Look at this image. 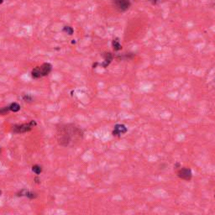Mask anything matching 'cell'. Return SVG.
I'll return each instance as SVG.
<instances>
[{"instance_id": "obj_1", "label": "cell", "mask_w": 215, "mask_h": 215, "mask_svg": "<svg viewBox=\"0 0 215 215\" xmlns=\"http://www.w3.org/2000/svg\"><path fill=\"white\" fill-rule=\"evenodd\" d=\"M58 135L60 136V139L58 140L60 144L67 146L76 136H81L82 132L76 128H70L69 126H66L61 129V132L58 134Z\"/></svg>"}, {"instance_id": "obj_2", "label": "cell", "mask_w": 215, "mask_h": 215, "mask_svg": "<svg viewBox=\"0 0 215 215\" xmlns=\"http://www.w3.org/2000/svg\"><path fill=\"white\" fill-rule=\"evenodd\" d=\"M52 66L50 63H44L40 67H35L32 72H31V76L33 78L38 79L40 77H45L51 72Z\"/></svg>"}, {"instance_id": "obj_3", "label": "cell", "mask_w": 215, "mask_h": 215, "mask_svg": "<svg viewBox=\"0 0 215 215\" xmlns=\"http://www.w3.org/2000/svg\"><path fill=\"white\" fill-rule=\"evenodd\" d=\"M113 3L119 12H125L131 6L130 0H113Z\"/></svg>"}, {"instance_id": "obj_4", "label": "cell", "mask_w": 215, "mask_h": 215, "mask_svg": "<svg viewBox=\"0 0 215 215\" xmlns=\"http://www.w3.org/2000/svg\"><path fill=\"white\" fill-rule=\"evenodd\" d=\"M35 125H36V123L35 120H32L28 124H24L21 125H15L13 127V130L15 133H25V132L31 130V129Z\"/></svg>"}, {"instance_id": "obj_5", "label": "cell", "mask_w": 215, "mask_h": 215, "mask_svg": "<svg viewBox=\"0 0 215 215\" xmlns=\"http://www.w3.org/2000/svg\"><path fill=\"white\" fill-rule=\"evenodd\" d=\"M177 176L178 177L183 179L185 181H190L193 177L192 170L190 168H187V167H183L177 171Z\"/></svg>"}, {"instance_id": "obj_6", "label": "cell", "mask_w": 215, "mask_h": 215, "mask_svg": "<svg viewBox=\"0 0 215 215\" xmlns=\"http://www.w3.org/2000/svg\"><path fill=\"white\" fill-rule=\"evenodd\" d=\"M128 131V129L125 125H116L114 126V129L113 130V136H120L122 134H125L127 133Z\"/></svg>"}, {"instance_id": "obj_7", "label": "cell", "mask_w": 215, "mask_h": 215, "mask_svg": "<svg viewBox=\"0 0 215 215\" xmlns=\"http://www.w3.org/2000/svg\"><path fill=\"white\" fill-rule=\"evenodd\" d=\"M103 57H104V62H102V63H97V65H99V66H101V67H103L104 68H106V67H108L109 66V64L111 63V61H113V56L112 55L110 52H105L104 53L103 55Z\"/></svg>"}, {"instance_id": "obj_8", "label": "cell", "mask_w": 215, "mask_h": 215, "mask_svg": "<svg viewBox=\"0 0 215 215\" xmlns=\"http://www.w3.org/2000/svg\"><path fill=\"white\" fill-rule=\"evenodd\" d=\"M112 45H113V48L115 51H120L122 49V45L119 43V40L118 39H114L113 41H112Z\"/></svg>"}, {"instance_id": "obj_9", "label": "cell", "mask_w": 215, "mask_h": 215, "mask_svg": "<svg viewBox=\"0 0 215 215\" xmlns=\"http://www.w3.org/2000/svg\"><path fill=\"white\" fill-rule=\"evenodd\" d=\"M19 194H20V195H19V196H26V197L30 198H31V199L35 198L37 197V195H36L35 193H30V192H29V191H26V190H23L22 192H20Z\"/></svg>"}, {"instance_id": "obj_10", "label": "cell", "mask_w": 215, "mask_h": 215, "mask_svg": "<svg viewBox=\"0 0 215 215\" xmlns=\"http://www.w3.org/2000/svg\"><path fill=\"white\" fill-rule=\"evenodd\" d=\"M8 108H9V110H11V111L13 112H18L20 109V106L17 104V103H13Z\"/></svg>"}, {"instance_id": "obj_11", "label": "cell", "mask_w": 215, "mask_h": 215, "mask_svg": "<svg viewBox=\"0 0 215 215\" xmlns=\"http://www.w3.org/2000/svg\"><path fill=\"white\" fill-rule=\"evenodd\" d=\"M62 31L64 33H66V34H68L69 35H72L73 34V32H74V30H73V29L71 26H64Z\"/></svg>"}, {"instance_id": "obj_12", "label": "cell", "mask_w": 215, "mask_h": 215, "mask_svg": "<svg viewBox=\"0 0 215 215\" xmlns=\"http://www.w3.org/2000/svg\"><path fill=\"white\" fill-rule=\"evenodd\" d=\"M32 171L33 172H35V174H40L41 173V171H42V169H41V167L40 166H38V165H35V166H34L33 167H32Z\"/></svg>"}, {"instance_id": "obj_13", "label": "cell", "mask_w": 215, "mask_h": 215, "mask_svg": "<svg viewBox=\"0 0 215 215\" xmlns=\"http://www.w3.org/2000/svg\"><path fill=\"white\" fill-rule=\"evenodd\" d=\"M8 110H9V108L8 107V108H3V109H2L1 110H0V113L1 114H6L8 112Z\"/></svg>"}, {"instance_id": "obj_14", "label": "cell", "mask_w": 215, "mask_h": 215, "mask_svg": "<svg viewBox=\"0 0 215 215\" xmlns=\"http://www.w3.org/2000/svg\"><path fill=\"white\" fill-rule=\"evenodd\" d=\"M147 1L150 2V3H151L152 4L156 5V4H157V3H159V1H160V0H147Z\"/></svg>"}, {"instance_id": "obj_15", "label": "cell", "mask_w": 215, "mask_h": 215, "mask_svg": "<svg viewBox=\"0 0 215 215\" xmlns=\"http://www.w3.org/2000/svg\"><path fill=\"white\" fill-rule=\"evenodd\" d=\"M23 98H24V100H25L26 102H27V101L30 102V101L32 100V98H31V97H30L29 96H24V97H23Z\"/></svg>"}, {"instance_id": "obj_16", "label": "cell", "mask_w": 215, "mask_h": 215, "mask_svg": "<svg viewBox=\"0 0 215 215\" xmlns=\"http://www.w3.org/2000/svg\"><path fill=\"white\" fill-rule=\"evenodd\" d=\"M178 166H180V164L179 163H177L176 166H175V167H178Z\"/></svg>"}, {"instance_id": "obj_17", "label": "cell", "mask_w": 215, "mask_h": 215, "mask_svg": "<svg viewBox=\"0 0 215 215\" xmlns=\"http://www.w3.org/2000/svg\"><path fill=\"white\" fill-rule=\"evenodd\" d=\"M3 3V0H0V5Z\"/></svg>"}]
</instances>
